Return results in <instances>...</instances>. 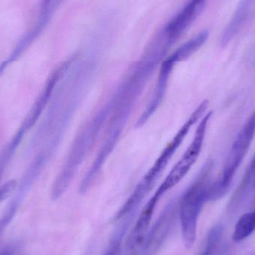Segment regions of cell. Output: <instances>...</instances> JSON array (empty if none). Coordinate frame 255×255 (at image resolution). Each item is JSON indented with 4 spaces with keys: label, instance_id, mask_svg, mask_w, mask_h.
Returning <instances> with one entry per match:
<instances>
[{
    "label": "cell",
    "instance_id": "4fadbf2b",
    "mask_svg": "<svg viewBox=\"0 0 255 255\" xmlns=\"http://www.w3.org/2000/svg\"><path fill=\"white\" fill-rule=\"evenodd\" d=\"M130 224V222L124 221V223L120 225L119 228L114 233L110 243L103 255H118L122 246L123 240Z\"/></svg>",
    "mask_w": 255,
    "mask_h": 255
},
{
    "label": "cell",
    "instance_id": "277c9868",
    "mask_svg": "<svg viewBox=\"0 0 255 255\" xmlns=\"http://www.w3.org/2000/svg\"><path fill=\"white\" fill-rule=\"evenodd\" d=\"M255 136V109L237 135L229 150L221 175L217 181L212 183L210 201L217 200L223 197L230 188L232 181L247 156Z\"/></svg>",
    "mask_w": 255,
    "mask_h": 255
},
{
    "label": "cell",
    "instance_id": "7a4b0ae2",
    "mask_svg": "<svg viewBox=\"0 0 255 255\" xmlns=\"http://www.w3.org/2000/svg\"><path fill=\"white\" fill-rule=\"evenodd\" d=\"M208 105V100H204L192 112L188 119L183 124L182 127L180 128L172 139L166 144L152 166L148 169L146 173L135 187L131 194L128 198L125 203L120 208L115 215V221H121L128 217L135 215L139 205L143 202L144 199L146 197L153 187L155 185L159 177L166 169L169 160L172 158L177 150L181 146L186 136L190 133L192 127L205 115Z\"/></svg>",
    "mask_w": 255,
    "mask_h": 255
},
{
    "label": "cell",
    "instance_id": "8992f818",
    "mask_svg": "<svg viewBox=\"0 0 255 255\" xmlns=\"http://www.w3.org/2000/svg\"><path fill=\"white\" fill-rule=\"evenodd\" d=\"M178 199L171 200L165 206L152 227L149 229L135 255H157L167 241L178 217Z\"/></svg>",
    "mask_w": 255,
    "mask_h": 255
},
{
    "label": "cell",
    "instance_id": "5bb4252c",
    "mask_svg": "<svg viewBox=\"0 0 255 255\" xmlns=\"http://www.w3.org/2000/svg\"><path fill=\"white\" fill-rule=\"evenodd\" d=\"M219 234H220V231L218 230V229H214V230L210 232L209 235H208V241H207L206 246H205L203 251L199 255H211L214 247H215L216 244H217V241L219 238Z\"/></svg>",
    "mask_w": 255,
    "mask_h": 255
},
{
    "label": "cell",
    "instance_id": "30bf717a",
    "mask_svg": "<svg viewBox=\"0 0 255 255\" xmlns=\"http://www.w3.org/2000/svg\"><path fill=\"white\" fill-rule=\"evenodd\" d=\"M250 13V2L249 0H243L235 11L232 20L225 29L222 37L221 44L223 46H227L231 40L237 35L242 28Z\"/></svg>",
    "mask_w": 255,
    "mask_h": 255
},
{
    "label": "cell",
    "instance_id": "3957f363",
    "mask_svg": "<svg viewBox=\"0 0 255 255\" xmlns=\"http://www.w3.org/2000/svg\"><path fill=\"white\" fill-rule=\"evenodd\" d=\"M214 162L207 160L196 177L181 196L178 203V217L181 223L183 241L186 248L194 245L197 233L198 220L204 205L210 202L211 173Z\"/></svg>",
    "mask_w": 255,
    "mask_h": 255
},
{
    "label": "cell",
    "instance_id": "52a82bcc",
    "mask_svg": "<svg viewBox=\"0 0 255 255\" xmlns=\"http://www.w3.org/2000/svg\"><path fill=\"white\" fill-rule=\"evenodd\" d=\"M206 2L207 0H190L166 24L163 32L172 44L200 15Z\"/></svg>",
    "mask_w": 255,
    "mask_h": 255
},
{
    "label": "cell",
    "instance_id": "7c38bea8",
    "mask_svg": "<svg viewBox=\"0 0 255 255\" xmlns=\"http://www.w3.org/2000/svg\"><path fill=\"white\" fill-rule=\"evenodd\" d=\"M255 232V212L244 214L235 226L233 240L241 242L253 235Z\"/></svg>",
    "mask_w": 255,
    "mask_h": 255
},
{
    "label": "cell",
    "instance_id": "9a60e30c",
    "mask_svg": "<svg viewBox=\"0 0 255 255\" xmlns=\"http://www.w3.org/2000/svg\"><path fill=\"white\" fill-rule=\"evenodd\" d=\"M16 187V181L15 180H10L0 186V203L11 194Z\"/></svg>",
    "mask_w": 255,
    "mask_h": 255
},
{
    "label": "cell",
    "instance_id": "9c48e42d",
    "mask_svg": "<svg viewBox=\"0 0 255 255\" xmlns=\"http://www.w3.org/2000/svg\"><path fill=\"white\" fill-rule=\"evenodd\" d=\"M58 2V1H55L46 7H42V13L37 25L28 34H25V37L16 45L14 50L10 54V56L1 64V67H0V72L3 71L7 66L17 60L22 55V54L32 44L33 42L40 36L48 22L50 20L51 16L53 13Z\"/></svg>",
    "mask_w": 255,
    "mask_h": 255
},
{
    "label": "cell",
    "instance_id": "2e32d148",
    "mask_svg": "<svg viewBox=\"0 0 255 255\" xmlns=\"http://www.w3.org/2000/svg\"><path fill=\"white\" fill-rule=\"evenodd\" d=\"M255 170V155L252 160L251 163H250V166L247 168V171H246L245 175H244L242 181H241V184L239 186V189L241 190H246L248 187L249 181H250V178H251L252 175Z\"/></svg>",
    "mask_w": 255,
    "mask_h": 255
},
{
    "label": "cell",
    "instance_id": "6da1fadb",
    "mask_svg": "<svg viewBox=\"0 0 255 255\" xmlns=\"http://www.w3.org/2000/svg\"><path fill=\"white\" fill-rule=\"evenodd\" d=\"M172 45L163 32L157 36L139 59L129 67L111 98L106 102L109 117L103 141L92 164L82 178L79 186L80 194L88 193L97 182L147 83Z\"/></svg>",
    "mask_w": 255,
    "mask_h": 255
},
{
    "label": "cell",
    "instance_id": "e0dca14e",
    "mask_svg": "<svg viewBox=\"0 0 255 255\" xmlns=\"http://www.w3.org/2000/svg\"><path fill=\"white\" fill-rule=\"evenodd\" d=\"M251 186L253 187V188L254 189L255 191V172H253V175H252L250 181H249L248 188L249 187H251Z\"/></svg>",
    "mask_w": 255,
    "mask_h": 255
},
{
    "label": "cell",
    "instance_id": "5b68a950",
    "mask_svg": "<svg viewBox=\"0 0 255 255\" xmlns=\"http://www.w3.org/2000/svg\"><path fill=\"white\" fill-rule=\"evenodd\" d=\"M212 115L213 112L211 111L202 117L196 128L194 136L188 148L186 149L181 158L171 169L164 181L159 186L155 193L151 196V199H154L157 203L162 196H164L169 190H172L177 184H179L180 181L186 176L193 165L197 161L203 147L208 124Z\"/></svg>",
    "mask_w": 255,
    "mask_h": 255
},
{
    "label": "cell",
    "instance_id": "8fae6325",
    "mask_svg": "<svg viewBox=\"0 0 255 255\" xmlns=\"http://www.w3.org/2000/svg\"><path fill=\"white\" fill-rule=\"evenodd\" d=\"M208 31H202L196 37H193L179 46L173 53L171 54V56L177 63L188 59L192 55L197 52L203 46L204 43L208 40Z\"/></svg>",
    "mask_w": 255,
    "mask_h": 255
},
{
    "label": "cell",
    "instance_id": "ac0fdd59",
    "mask_svg": "<svg viewBox=\"0 0 255 255\" xmlns=\"http://www.w3.org/2000/svg\"><path fill=\"white\" fill-rule=\"evenodd\" d=\"M52 1V0H42V1H43V2H44V3L49 2V1Z\"/></svg>",
    "mask_w": 255,
    "mask_h": 255
},
{
    "label": "cell",
    "instance_id": "ba28073f",
    "mask_svg": "<svg viewBox=\"0 0 255 255\" xmlns=\"http://www.w3.org/2000/svg\"><path fill=\"white\" fill-rule=\"evenodd\" d=\"M71 62L72 58L61 64L59 67H57V69H55L48 78L43 91L40 93V96L36 100L32 109L30 110L29 113L27 115L26 118L22 124V128L25 130V131L34 125L36 121H37L39 117L44 110L45 107L50 100L51 97L56 88L57 85L59 83L67 70H68Z\"/></svg>",
    "mask_w": 255,
    "mask_h": 255
}]
</instances>
